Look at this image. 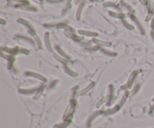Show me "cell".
<instances>
[{"instance_id": "cell-3", "label": "cell", "mask_w": 154, "mask_h": 128, "mask_svg": "<svg viewBox=\"0 0 154 128\" xmlns=\"http://www.w3.org/2000/svg\"><path fill=\"white\" fill-rule=\"evenodd\" d=\"M40 1H43V0H40Z\"/></svg>"}, {"instance_id": "cell-2", "label": "cell", "mask_w": 154, "mask_h": 128, "mask_svg": "<svg viewBox=\"0 0 154 128\" xmlns=\"http://www.w3.org/2000/svg\"><path fill=\"white\" fill-rule=\"evenodd\" d=\"M140 1L142 2V3H143V2H144V0H140Z\"/></svg>"}, {"instance_id": "cell-1", "label": "cell", "mask_w": 154, "mask_h": 128, "mask_svg": "<svg viewBox=\"0 0 154 128\" xmlns=\"http://www.w3.org/2000/svg\"><path fill=\"white\" fill-rule=\"evenodd\" d=\"M83 5H81L80 6V8H79V9H78V11H77V19H79L80 18V12H81V11H82V8H83Z\"/></svg>"}]
</instances>
